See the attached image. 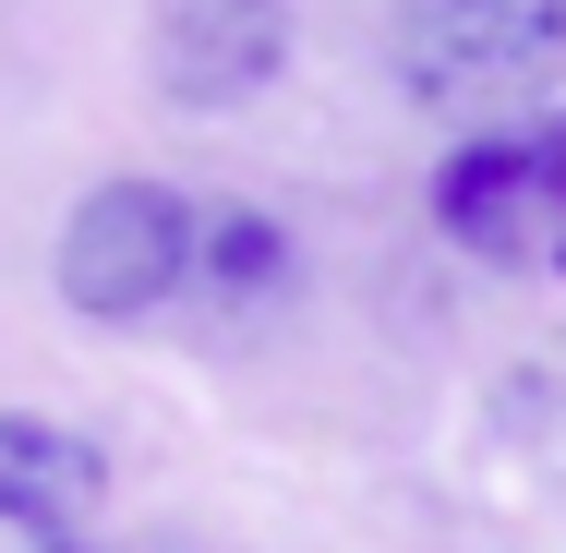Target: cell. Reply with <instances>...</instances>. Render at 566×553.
I'll return each mask as SVG.
<instances>
[{
	"mask_svg": "<svg viewBox=\"0 0 566 553\" xmlns=\"http://www.w3.org/2000/svg\"><path fill=\"white\" fill-rule=\"evenodd\" d=\"M386 61L410 85V109L518 132V120H543L531 97L566 73V0H398Z\"/></svg>",
	"mask_w": 566,
	"mask_h": 553,
	"instance_id": "6da1fadb",
	"label": "cell"
},
{
	"mask_svg": "<svg viewBox=\"0 0 566 553\" xmlns=\"http://www.w3.org/2000/svg\"><path fill=\"white\" fill-rule=\"evenodd\" d=\"M434 228L470 265L566 277V109L518 132H458V157L434 169Z\"/></svg>",
	"mask_w": 566,
	"mask_h": 553,
	"instance_id": "7a4b0ae2",
	"label": "cell"
},
{
	"mask_svg": "<svg viewBox=\"0 0 566 553\" xmlns=\"http://www.w3.org/2000/svg\"><path fill=\"white\" fill-rule=\"evenodd\" d=\"M193 241H206V205H181L169 181H97L73 217H61V301L85 326H145L193 289Z\"/></svg>",
	"mask_w": 566,
	"mask_h": 553,
	"instance_id": "3957f363",
	"label": "cell"
},
{
	"mask_svg": "<svg viewBox=\"0 0 566 553\" xmlns=\"http://www.w3.org/2000/svg\"><path fill=\"white\" fill-rule=\"evenodd\" d=\"M145 61H157V97L193 120L253 109L290 73V0H157Z\"/></svg>",
	"mask_w": 566,
	"mask_h": 553,
	"instance_id": "277c9868",
	"label": "cell"
},
{
	"mask_svg": "<svg viewBox=\"0 0 566 553\" xmlns=\"http://www.w3.org/2000/svg\"><path fill=\"white\" fill-rule=\"evenodd\" d=\"M109 457L73 422H36V410H0V530L24 553H109Z\"/></svg>",
	"mask_w": 566,
	"mask_h": 553,
	"instance_id": "5b68a950",
	"label": "cell"
},
{
	"mask_svg": "<svg viewBox=\"0 0 566 553\" xmlns=\"http://www.w3.org/2000/svg\"><path fill=\"white\" fill-rule=\"evenodd\" d=\"M302 289V241L277 205H253V193H229L206 205V241H193V301L218 313V326H253V313H277Z\"/></svg>",
	"mask_w": 566,
	"mask_h": 553,
	"instance_id": "8992f818",
	"label": "cell"
},
{
	"mask_svg": "<svg viewBox=\"0 0 566 553\" xmlns=\"http://www.w3.org/2000/svg\"><path fill=\"white\" fill-rule=\"evenodd\" d=\"M109 553H193V542H109Z\"/></svg>",
	"mask_w": 566,
	"mask_h": 553,
	"instance_id": "52a82bcc",
	"label": "cell"
}]
</instances>
